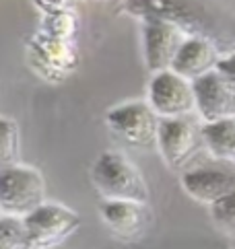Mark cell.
<instances>
[{
  "label": "cell",
  "mask_w": 235,
  "mask_h": 249,
  "mask_svg": "<svg viewBox=\"0 0 235 249\" xmlns=\"http://www.w3.org/2000/svg\"><path fill=\"white\" fill-rule=\"evenodd\" d=\"M122 13L137 21H161L174 25L188 37H202L221 43L223 27L219 19L196 0H124Z\"/></svg>",
  "instance_id": "obj_1"
},
{
  "label": "cell",
  "mask_w": 235,
  "mask_h": 249,
  "mask_svg": "<svg viewBox=\"0 0 235 249\" xmlns=\"http://www.w3.org/2000/svg\"><path fill=\"white\" fill-rule=\"evenodd\" d=\"M89 177L101 200L140 204H149L151 200V190L142 171L122 150H103L93 161Z\"/></svg>",
  "instance_id": "obj_2"
},
{
  "label": "cell",
  "mask_w": 235,
  "mask_h": 249,
  "mask_svg": "<svg viewBox=\"0 0 235 249\" xmlns=\"http://www.w3.org/2000/svg\"><path fill=\"white\" fill-rule=\"evenodd\" d=\"M27 66L35 76L48 85H60L78 70L80 48L78 41L56 39L35 29L25 41Z\"/></svg>",
  "instance_id": "obj_3"
},
{
  "label": "cell",
  "mask_w": 235,
  "mask_h": 249,
  "mask_svg": "<svg viewBox=\"0 0 235 249\" xmlns=\"http://www.w3.org/2000/svg\"><path fill=\"white\" fill-rule=\"evenodd\" d=\"M48 202L46 179L38 167L17 163L0 169V210L4 216L25 218Z\"/></svg>",
  "instance_id": "obj_4"
},
{
  "label": "cell",
  "mask_w": 235,
  "mask_h": 249,
  "mask_svg": "<svg viewBox=\"0 0 235 249\" xmlns=\"http://www.w3.org/2000/svg\"><path fill=\"white\" fill-rule=\"evenodd\" d=\"M23 220L27 249H54L70 239L80 229L77 210L60 202H43Z\"/></svg>",
  "instance_id": "obj_5"
},
{
  "label": "cell",
  "mask_w": 235,
  "mask_h": 249,
  "mask_svg": "<svg viewBox=\"0 0 235 249\" xmlns=\"http://www.w3.org/2000/svg\"><path fill=\"white\" fill-rule=\"evenodd\" d=\"M105 126L112 134L132 148L157 146L161 120L147 101H124L105 111Z\"/></svg>",
  "instance_id": "obj_6"
},
{
  "label": "cell",
  "mask_w": 235,
  "mask_h": 249,
  "mask_svg": "<svg viewBox=\"0 0 235 249\" xmlns=\"http://www.w3.org/2000/svg\"><path fill=\"white\" fill-rule=\"evenodd\" d=\"M144 101L159 120H184L196 111L192 83L171 70L151 74Z\"/></svg>",
  "instance_id": "obj_7"
},
{
  "label": "cell",
  "mask_w": 235,
  "mask_h": 249,
  "mask_svg": "<svg viewBox=\"0 0 235 249\" xmlns=\"http://www.w3.org/2000/svg\"><path fill=\"white\" fill-rule=\"evenodd\" d=\"M157 148L163 163L171 171L186 169L188 163L204 148L202 142V124L194 120H161L157 132Z\"/></svg>",
  "instance_id": "obj_8"
},
{
  "label": "cell",
  "mask_w": 235,
  "mask_h": 249,
  "mask_svg": "<svg viewBox=\"0 0 235 249\" xmlns=\"http://www.w3.org/2000/svg\"><path fill=\"white\" fill-rule=\"evenodd\" d=\"M99 218L105 225V229L124 243H137L142 241L149 235V231L155 222L151 204L140 202H114L101 200L99 204Z\"/></svg>",
  "instance_id": "obj_9"
},
{
  "label": "cell",
  "mask_w": 235,
  "mask_h": 249,
  "mask_svg": "<svg viewBox=\"0 0 235 249\" xmlns=\"http://www.w3.org/2000/svg\"><path fill=\"white\" fill-rule=\"evenodd\" d=\"M140 31H142V54L147 70L151 74L171 70V64H174L182 43L188 39V35L174 27V25L161 21H142Z\"/></svg>",
  "instance_id": "obj_10"
},
{
  "label": "cell",
  "mask_w": 235,
  "mask_h": 249,
  "mask_svg": "<svg viewBox=\"0 0 235 249\" xmlns=\"http://www.w3.org/2000/svg\"><path fill=\"white\" fill-rule=\"evenodd\" d=\"M192 87L200 124H215L235 118V91L219 76L216 70L194 81Z\"/></svg>",
  "instance_id": "obj_11"
},
{
  "label": "cell",
  "mask_w": 235,
  "mask_h": 249,
  "mask_svg": "<svg viewBox=\"0 0 235 249\" xmlns=\"http://www.w3.org/2000/svg\"><path fill=\"white\" fill-rule=\"evenodd\" d=\"M221 58V52L213 41L202 37H188L179 48L174 64H171V72L194 83L198 78L215 72Z\"/></svg>",
  "instance_id": "obj_12"
},
{
  "label": "cell",
  "mask_w": 235,
  "mask_h": 249,
  "mask_svg": "<svg viewBox=\"0 0 235 249\" xmlns=\"http://www.w3.org/2000/svg\"><path fill=\"white\" fill-rule=\"evenodd\" d=\"M182 188L192 200L213 206L225 196L235 192V173L225 169H192L182 173Z\"/></svg>",
  "instance_id": "obj_13"
},
{
  "label": "cell",
  "mask_w": 235,
  "mask_h": 249,
  "mask_svg": "<svg viewBox=\"0 0 235 249\" xmlns=\"http://www.w3.org/2000/svg\"><path fill=\"white\" fill-rule=\"evenodd\" d=\"M202 142L213 159L235 163V118L202 124Z\"/></svg>",
  "instance_id": "obj_14"
},
{
  "label": "cell",
  "mask_w": 235,
  "mask_h": 249,
  "mask_svg": "<svg viewBox=\"0 0 235 249\" xmlns=\"http://www.w3.org/2000/svg\"><path fill=\"white\" fill-rule=\"evenodd\" d=\"M38 31L50 35L56 39H66V41H78L80 33V19L77 11H64L56 15H43Z\"/></svg>",
  "instance_id": "obj_15"
},
{
  "label": "cell",
  "mask_w": 235,
  "mask_h": 249,
  "mask_svg": "<svg viewBox=\"0 0 235 249\" xmlns=\"http://www.w3.org/2000/svg\"><path fill=\"white\" fill-rule=\"evenodd\" d=\"M19 148H21L19 124L13 118L0 115V169L19 163Z\"/></svg>",
  "instance_id": "obj_16"
},
{
  "label": "cell",
  "mask_w": 235,
  "mask_h": 249,
  "mask_svg": "<svg viewBox=\"0 0 235 249\" xmlns=\"http://www.w3.org/2000/svg\"><path fill=\"white\" fill-rule=\"evenodd\" d=\"M0 249H27L21 218L0 216Z\"/></svg>",
  "instance_id": "obj_17"
},
{
  "label": "cell",
  "mask_w": 235,
  "mask_h": 249,
  "mask_svg": "<svg viewBox=\"0 0 235 249\" xmlns=\"http://www.w3.org/2000/svg\"><path fill=\"white\" fill-rule=\"evenodd\" d=\"M213 220L219 225L223 231H227L235 237V192L221 198L211 206Z\"/></svg>",
  "instance_id": "obj_18"
},
{
  "label": "cell",
  "mask_w": 235,
  "mask_h": 249,
  "mask_svg": "<svg viewBox=\"0 0 235 249\" xmlns=\"http://www.w3.org/2000/svg\"><path fill=\"white\" fill-rule=\"evenodd\" d=\"M33 6L43 15H56L64 11H75V0H31Z\"/></svg>",
  "instance_id": "obj_19"
},
{
  "label": "cell",
  "mask_w": 235,
  "mask_h": 249,
  "mask_svg": "<svg viewBox=\"0 0 235 249\" xmlns=\"http://www.w3.org/2000/svg\"><path fill=\"white\" fill-rule=\"evenodd\" d=\"M216 72H219V76L235 91V52L221 58L219 66H216Z\"/></svg>",
  "instance_id": "obj_20"
},
{
  "label": "cell",
  "mask_w": 235,
  "mask_h": 249,
  "mask_svg": "<svg viewBox=\"0 0 235 249\" xmlns=\"http://www.w3.org/2000/svg\"><path fill=\"white\" fill-rule=\"evenodd\" d=\"M231 249H235V237H233V245H231Z\"/></svg>",
  "instance_id": "obj_21"
},
{
  "label": "cell",
  "mask_w": 235,
  "mask_h": 249,
  "mask_svg": "<svg viewBox=\"0 0 235 249\" xmlns=\"http://www.w3.org/2000/svg\"><path fill=\"white\" fill-rule=\"evenodd\" d=\"M0 216H2V210H0Z\"/></svg>",
  "instance_id": "obj_22"
}]
</instances>
